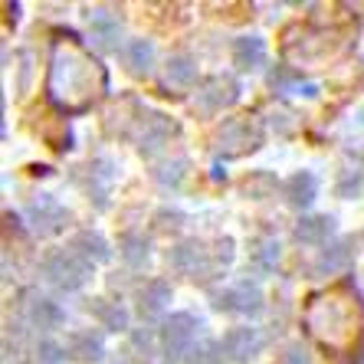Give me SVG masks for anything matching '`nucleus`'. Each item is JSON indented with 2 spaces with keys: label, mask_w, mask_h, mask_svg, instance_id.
<instances>
[{
  "label": "nucleus",
  "mask_w": 364,
  "mask_h": 364,
  "mask_svg": "<svg viewBox=\"0 0 364 364\" xmlns=\"http://www.w3.org/2000/svg\"><path fill=\"white\" fill-rule=\"evenodd\" d=\"M102 89H105V69L79 46L76 36L56 43L46 79V95L53 105H60L63 112H85Z\"/></svg>",
  "instance_id": "f257e3e1"
},
{
  "label": "nucleus",
  "mask_w": 364,
  "mask_h": 364,
  "mask_svg": "<svg viewBox=\"0 0 364 364\" xmlns=\"http://www.w3.org/2000/svg\"><path fill=\"white\" fill-rule=\"evenodd\" d=\"M305 322L312 328L315 338H322L325 345L341 348L351 338V328H355V318H351V309L341 296H318L312 299L309 312H305Z\"/></svg>",
  "instance_id": "f03ea898"
},
{
  "label": "nucleus",
  "mask_w": 364,
  "mask_h": 364,
  "mask_svg": "<svg viewBox=\"0 0 364 364\" xmlns=\"http://www.w3.org/2000/svg\"><path fill=\"white\" fill-rule=\"evenodd\" d=\"M43 276L56 289H63V292H76V289H82L85 282H89L92 263L82 259V256L69 246V250H56V253H50L43 259Z\"/></svg>",
  "instance_id": "7ed1b4c3"
},
{
  "label": "nucleus",
  "mask_w": 364,
  "mask_h": 364,
  "mask_svg": "<svg viewBox=\"0 0 364 364\" xmlns=\"http://www.w3.org/2000/svg\"><path fill=\"white\" fill-rule=\"evenodd\" d=\"M213 141H217V151L227 154V158L256 151L263 144V125L256 119H227Z\"/></svg>",
  "instance_id": "20e7f679"
},
{
  "label": "nucleus",
  "mask_w": 364,
  "mask_h": 364,
  "mask_svg": "<svg viewBox=\"0 0 364 364\" xmlns=\"http://www.w3.org/2000/svg\"><path fill=\"white\" fill-rule=\"evenodd\" d=\"M197 328H200V318H194L191 312H178L171 315L161 328V351L164 361H181L184 355H191V345L197 338Z\"/></svg>",
  "instance_id": "39448f33"
},
{
  "label": "nucleus",
  "mask_w": 364,
  "mask_h": 364,
  "mask_svg": "<svg viewBox=\"0 0 364 364\" xmlns=\"http://www.w3.org/2000/svg\"><path fill=\"white\" fill-rule=\"evenodd\" d=\"M26 220H30L33 233H40V237H53V233H60V230L69 223V210L56 200V197L40 194V197H33V200L26 203Z\"/></svg>",
  "instance_id": "423d86ee"
},
{
  "label": "nucleus",
  "mask_w": 364,
  "mask_h": 364,
  "mask_svg": "<svg viewBox=\"0 0 364 364\" xmlns=\"http://www.w3.org/2000/svg\"><path fill=\"white\" fill-rule=\"evenodd\" d=\"M174 132H178V128H174V122H171L168 115L144 109V115L138 119V125H135L138 151H141V154H154L158 148H164V144H168V138L174 135Z\"/></svg>",
  "instance_id": "0eeeda50"
},
{
  "label": "nucleus",
  "mask_w": 364,
  "mask_h": 364,
  "mask_svg": "<svg viewBox=\"0 0 364 364\" xmlns=\"http://www.w3.org/2000/svg\"><path fill=\"white\" fill-rule=\"evenodd\" d=\"M240 82L233 76H213L203 82V89L197 92V109L203 112V115H217V112L230 109L233 102L240 99Z\"/></svg>",
  "instance_id": "6e6552de"
},
{
  "label": "nucleus",
  "mask_w": 364,
  "mask_h": 364,
  "mask_svg": "<svg viewBox=\"0 0 364 364\" xmlns=\"http://www.w3.org/2000/svg\"><path fill=\"white\" fill-rule=\"evenodd\" d=\"M217 309L220 312H233V315H259L263 312V292H259L256 282L243 279L237 286L223 289L220 296H217Z\"/></svg>",
  "instance_id": "1a4fd4ad"
},
{
  "label": "nucleus",
  "mask_w": 364,
  "mask_h": 364,
  "mask_svg": "<svg viewBox=\"0 0 364 364\" xmlns=\"http://www.w3.org/2000/svg\"><path fill=\"white\" fill-rule=\"evenodd\" d=\"M266 338L259 335V328H230L220 341V351L237 364H250L259 351H263Z\"/></svg>",
  "instance_id": "9d476101"
},
{
  "label": "nucleus",
  "mask_w": 364,
  "mask_h": 364,
  "mask_svg": "<svg viewBox=\"0 0 364 364\" xmlns=\"http://www.w3.org/2000/svg\"><path fill=\"white\" fill-rule=\"evenodd\" d=\"M171 263H174V269H178V272L191 276V279L207 276V272L213 269V266H210V250H207L203 243H197V240H184L181 246H174Z\"/></svg>",
  "instance_id": "9b49d317"
},
{
  "label": "nucleus",
  "mask_w": 364,
  "mask_h": 364,
  "mask_svg": "<svg viewBox=\"0 0 364 364\" xmlns=\"http://www.w3.org/2000/svg\"><path fill=\"white\" fill-rule=\"evenodd\" d=\"M119 36H122V23L112 10H89V43L95 50H115L119 46Z\"/></svg>",
  "instance_id": "f8f14e48"
},
{
  "label": "nucleus",
  "mask_w": 364,
  "mask_h": 364,
  "mask_svg": "<svg viewBox=\"0 0 364 364\" xmlns=\"http://www.w3.org/2000/svg\"><path fill=\"white\" fill-rule=\"evenodd\" d=\"M23 315L33 328H43V331H53V328H60V325L66 322V315H63L60 305L53 302V299H46V296H36V292L26 296Z\"/></svg>",
  "instance_id": "ddd939ff"
},
{
  "label": "nucleus",
  "mask_w": 364,
  "mask_h": 364,
  "mask_svg": "<svg viewBox=\"0 0 364 364\" xmlns=\"http://www.w3.org/2000/svg\"><path fill=\"white\" fill-rule=\"evenodd\" d=\"M355 256H358V240L345 237V240L331 243L328 250L318 253V259H315V272H318V276H335V272L348 269V266L355 263Z\"/></svg>",
  "instance_id": "4468645a"
},
{
  "label": "nucleus",
  "mask_w": 364,
  "mask_h": 364,
  "mask_svg": "<svg viewBox=\"0 0 364 364\" xmlns=\"http://www.w3.org/2000/svg\"><path fill=\"white\" fill-rule=\"evenodd\" d=\"M266 63V40L263 36H240L233 43V66L240 73H253Z\"/></svg>",
  "instance_id": "2eb2a0df"
},
{
  "label": "nucleus",
  "mask_w": 364,
  "mask_h": 364,
  "mask_svg": "<svg viewBox=\"0 0 364 364\" xmlns=\"http://www.w3.org/2000/svg\"><path fill=\"white\" fill-rule=\"evenodd\" d=\"M122 60H125L132 76H148L154 66V43L151 40H128L122 46Z\"/></svg>",
  "instance_id": "dca6fc26"
},
{
  "label": "nucleus",
  "mask_w": 364,
  "mask_h": 364,
  "mask_svg": "<svg viewBox=\"0 0 364 364\" xmlns=\"http://www.w3.org/2000/svg\"><path fill=\"white\" fill-rule=\"evenodd\" d=\"M197 79V63L191 60V56H184V53H178V56H171L168 66H164V89H191Z\"/></svg>",
  "instance_id": "f3484780"
},
{
  "label": "nucleus",
  "mask_w": 364,
  "mask_h": 364,
  "mask_svg": "<svg viewBox=\"0 0 364 364\" xmlns=\"http://www.w3.org/2000/svg\"><path fill=\"white\" fill-rule=\"evenodd\" d=\"M315 197H318V178L312 171H299L286 181V200L292 207H312Z\"/></svg>",
  "instance_id": "a211bd4d"
},
{
  "label": "nucleus",
  "mask_w": 364,
  "mask_h": 364,
  "mask_svg": "<svg viewBox=\"0 0 364 364\" xmlns=\"http://www.w3.org/2000/svg\"><path fill=\"white\" fill-rule=\"evenodd\" d=\"M269 85L276 89V92H289V95H305V99H315L318 95V85L315 82H305L299 73H292V69L279 66L269 73Z\"/></svg>",
  "instance_id": "6ab92c4d"
},
{
  "label": "nucleus",
  "mask_w": 364,
  "mask_h": 364,
  "mask_svg": "<svg viewBox=\"0 0 364 364\" xmlns=\"http://www.w3.org/2000/svg\"><path fill=\"white\" fill-rule=\"evenodd\" d=\"M73 250H76L82 259H89V263H105V259H112V246L105 243L102 233H92V230L76 233V237H73Z\"/></svg>",
  "instance_id": "aec40b11"
},
{
  "label": "nucleus",
  "mask_w": 364,
  "mask_h": 364,
  "mask_svg": "<svg viewBox=\"0 0 364 364\" xmlns=\"http://www.w3.org/2000/svg\"><path fill=\"white\" fill-rule=\"evenodd\" d=\"M168 302H171V286L161 279H154L141 289V305H138V309H141L144 318H158V315L168 309Z\"/></svg>",
  "instance_id": "412c9836"
},
{
  "label": "nucleus",
  "mask_w": 364,
  "mask_h": 364,
  "mask_svg": "<svg viewBox=\"0 0 364 364\" xmlns=\"http://www.w3.org/2000/svg\"><path fill=\"white\" fill-rule=\"evenodd\" d=\"M105 345H102V335L99 331H76L73 338H69V358H76V361H99Z\"/></svg>",
  "instance_id": "4be33fe9"
},
{
  "label": "nucleus",
  "mask_w": 364,
  "mask_h": 364,
  "mask_svg": "<svg viewBox=\"0 0 364 364\" xmlns=\"http://www.w3.org/2000/svg\"><path fill=\"white\" fill-rule=\"evenodd\" d=\"M331 230H335V220H331V217H305V220H299V227H296V240L299 243L322 246L325 240L331 237Z\"/></svg>",
  "instance_id": "5701e85b"
},
{
  "label": "nucleus",
  "mask_w": 364,
  "mask_h": 364,
  "mask_svg": "<svg viewBox=\"0 0 364 364\" xmlns=\"http://www.w3.org/2000/svg\"><path fill=\"white\" fill-rule=\"evenodd\" d=\"M92 315L102 322V328L109 331H125L128 328V312L122 302H109V299H95L92 302Z\"/></svg>",
  "instance_id": "b1692460"
},
{
  "label": "nucleus",
  "mask_w": 364,
  "mask_h": 364,
  "mask_svg": "<svg viewBox=\"0 0 364 364\" xmlns=\"http://www.w3.org/2000/svg\"><path fill=\"white\" fill-rule=\"evenodd\" d=\"M122 256L128 259V266H144L148 263V240L138 233H125L122 237Z\"/></svg>",
  "instance_id": "393cba45"
},
{
  "label": "nucleus",
  "mask_w": 364,
  "mask_h": 364,
  "mask_svg": "<svg viewBox=\"0 0 364 364\" xmlns=\"http://www.w3.org/2000/svg\"><path fill=\"white\" fill-rule=\"evenodd\" d=\"M66 355H69L66 348H60L56 341H50V338H43L40 345H36V364H60Z\"/></svg>",
  "instance_id": "a878e982"
},
{
  "label": "nucleus",
  "mask_w": 364,
  "mask_h": 364,
  "mask_svg": "<svg viewBox=\"0 0 364 364\" xmlns=\"http://www.w3.org/2000/svg\"><path fill=\"white\" fill-rule=\"evenodd\" d=\"M256 259H259V266L272 269V266L279 263V243H276V240H263L259 250H256Z\"/></svg>",
  "instance_id": "bb28decb"
},
{
  "label": "nucleus",
  "mask_w": 364,
  "mask_h": 364,
  "mask_svg": "<svg viewBox=\"0 0 364 364\" xmlns=\"http://www.w3.org/2000/svg\"><path fill=\"white\" fill-rule=\"evenodd\" d=\"M213 351H217L213 345H203L197 351H191V364H220V358L213 355Z\"/></svg>",
  "instance_id": "cd10ccee"
},
{
  "label": "nucleus",
  "mask_w": 364,
  "mask_h": 364,
  "mask_svg": "<svg viewBox=\"0 0 364 364\" xmlns=\"http://www.w3.org/2000/svg\"><path fill=\"white\" fill-rule=\"evenodd\" d=\"M286 364H312V358H309V351H305L302 345H289Z\"/></svg>",
  "instance_id": "c85d7f7f"
}]
</instances>
